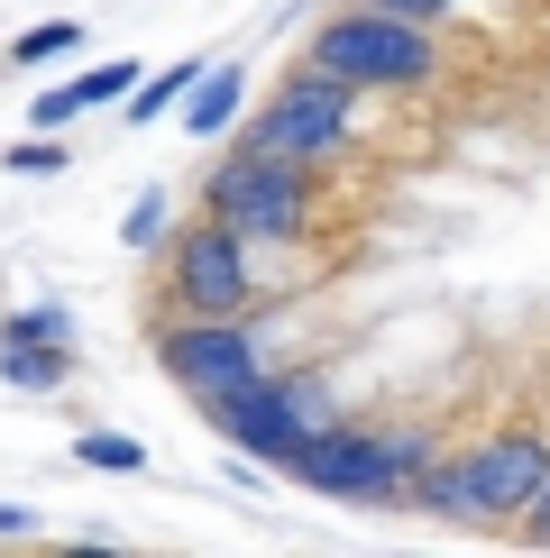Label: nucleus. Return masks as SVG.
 <instances>
[{
  "mask_svg": "<svg viewBox=\"0 0 550 558\" xmlns=\"http://www.w3.org/2000/svg\"><path fill=\"white\" fill-rule=\"evenodd\" d=\"M523 513H533V541H550V476H541V495L523 504Z\"/></svg>",
  "mask_w": 550,
  "mask_h": 558,
  "instance_id": "19",
  "label": "nucleus"
},
{
  "mask_svg": "<svg viewBox=\"0 0 550 558\" xmlns=\"http://www.w3.org/2000/svg\"><path fill=\"white\" fill-rule=\"evenodd\" d=\"M0 166H10V174H56V166H64V147H56V137H19Z\"/></svg>",
  "mask_w": 550,
  "mask_h": 558,
  "instance_id": "15",
  "label": "nucleus"
},
{
  "mask_svg": "<svg viewBox=\"0 0 550 558\" xmlns=\"http://www.w3.org/2000/svg\"><path fill=\"white\" fill-rule=\"evenodd\" d=\"M0 366H10L19 393H56L74 376V357H64V339H0Z\"/></svg>",
  "mask_w": 550,
  "mask_h": 558,
  "instance_id": "11",
  "label": "nucleus"
},
{
  "mask_svg": "<svg viewBox=\"0 0 550 558\" xmlns=\"http://www.w3.org/2000/svg\"><path fill=\"white\" fill-rule=\"evenodd\" d=\"M74 37H83L74 19H46V28H28V37L10 46V56H19V64H56V56H74Z\"/></svg>",
  "mask_w": 550,
  "mask_h": 558,
  "instance_id": "13",
  "label": "nucleus"
},
{
  "mask_svg": "<svg viewBox=\"0 0 550 558\" xmlns=\"http://www.w3.org/2000/svg\"><path fill=\"white\" fill-rule=\"evenodd\" d=\"M422 468H431V439L422 430H385L376 439V430H331V422H321L275 476L312 485V495H339V504H404Z\"/></svg>",
  "mask_w": 550,
  "mask_h": 558,
  "instance_id": "1",
  "label": "nucleus"
},
{
  "mask_svg": "<svg viewBox=\"0 0 550 558\" xmlns=\"http://www.w3.org/2000/svg\"><path fill=\"white\" fill-rule=\"evenodd\" d=\"M458 468H468L477 522H495V513H523V504L541 495V476H550V439H541V430H495V439H477Z\"/></svg>",
  "mask_w": 550,
  "mask_h": 558,
  "instance_id": "8",
  "label": "nucleus"
},
{
  "mask_svg": "<svg viewBox=\"0 0 550 558\" xmlns=\"http://www.w3.org/2000/svg\"><path fill=\"white\" fill-rule=\"evenodd\" d=\"M212 211L239 220V239H303V174L294 166H266V156H229V166H212Z\"/></svg>",
  "mask_w": 550,
  "mask_h": 558,
  "instance_id": "6",
  "label": "nucleus"
},
{
  "mask_svg": "<svg viewBox=\"0 0 550 558\" xmlns=\"http://www.w3.org/2000/svg\"><path fill=\"white\" fill-rule=\"evenodd\" d=\"M202 403H212V422H220L229 449L266 458V468H285V458L321 430V385H303V376H248L229 393H202Z\"/></svg>",
  "mask_w": 550,
  "mask_h": 558,
  "instance_id": "3",
  "label": "nucleus"
},
{
  "mask_svg": "<svg viewBox=\"0 0 550 558\" xmlns=\"http://www.w3.org/2000/svg\"><path fill=\"white\" fill-rule=\"evenodd\" d=\"M166 348V376L175 385H193V393H229V385H248V376H266V357H258V339L239 330V320H183V330L156 339Z\"/></svg>",
  "mask_w": 550,
  "mask_h": 558,
  "instance_id": "7",
  "label": "nucleus"
},
{
  "mask_svg": "<svg viewBox=\"0 0 550 558\" xmlns=\"http://www.w3.org/2000/svg\"><path fill=\"white\" fill-rule=\"evenodd\" d=\"M28 531H37V513H28V504H0V541H28Z\"/></svg>",
  "mask_w": 550,
  "mask_h": 558,
  "instance_id": "18",
  "label": "nucleus"
},
{
  "mask_svg": "<svg viewBox=\"0 0 550 558\" xmlns=\"http://www.w3.org/2000/svg\"><path fill=\"white\" fill-rule=\"evenodd\" d=\"M175 302L202 312V320H239L248 302H258V266H248L239 220L202 211L193 229H183V247H175Z\"/></svg>",
  "mask_w": 550,
  "mask_h": 558,
  "instance_id": "5",
  "label": "nucleus"
},
{
  "mask_svg": "<svg viewBox=\"0 0 550 558\" xmlns=\"http://www.w3.org/2000/svg\"><path fill=\"white\" fill-rule=\"evenodd\" d=\"M239 101H248V74H239V64H202L193 92H183V129H193V137H220L229 120H239Z\"/></svg>",
  "mask_w": 550,
  "mask_h": 558,
  "instance_id": "10",
  "label": "nucleus"
},
{
  "mask_svg": "<svg viewBox=\"0 0 550 558\" xmlns=\"http://www.w3.org/2000/svg\"><path fill=\"white\" fill-rule=\"evenodd\" d=\"M0 339H64V312H10Z\"/></svg>",
  "mask_w": 550,
  "mask_h": 558,
  "instance_id": "16",
  "label": "nucleus"
},
{
  "mask_svg": "<svg viewBox=\"0 0 550 558\" xmlns=\"http://www.w3.org/2000/svg\"><path fill=\"white\" fill-rule=\"evenodd\" d=\"M431 28L422 19H395V10H349V19H331V28L312 37V74H339V83H431Z\"/></svg>",
  "mask_w": 550,
  "mask_h": 558,
  "instance_id": "2",
  "label": "nucleus"
},
{
  "mask_svg": "<svg viewBox=\"0 0 550 558\" xmlns=\"http://www.w3.org/2000/svg\"><path fill=\"white\" fill-rule=\"evenodd\" d=\"M339 147H349V83H339V74L285 83V92L258 110V120H248V156L294 166V174H303L312 156H339Z\"/></svg>",
  "mask_w": 550,
  "mask_h": 558,
  "instance_id": "4",
  "label": "nucleus"
},
{
  "mask_svg": "<svg viewBox=\"0 0 550 558\" xmlns=\"http://www.w3.org/2000/svg\"><path fill=\"white\" fill-rule=\"evenodd\" d=\"M129 92H138V56H110V64H92V74H74V83L37 92V120L64 129V120H83V110H120Z\"/></svg>",
  "mask_w": 550,
  "mask_h": 558,
  "instance_id": "9",
  "label": "nucleus"
},
{
  "mask_svg": "<svg viewBox=\"0 0 550 558\" xmlns=\"http://www.w3.org/2000/svg\"><path fill=\"white\" fill-rule=\"evenodd\" d=\"M74 458H83V468H101V476H138V468H147V449H138L129 430H83Z\"/></svg>",
  "mask_w": 550,
  "mask_h": 558,
  "instance_id": "12",
  "label": "nucleus"
},
{
  "mask_svg": "<svg viewBox=\"0 0 550 558\" xmlns=\"http://www.w3.org/2000/svg\"><path fill=\"white\" fill-rule=\"evenodd\" d=\"M376 10H395V19H422V28H431V19H450L458 0H376Z\"/></svg>",
  "mask_w": 550,
  "mask_h": 558,
  "instance_id": "17",
  "label": "nucleus"
},
{
  "mask_svg": "<svg viewBox=\"0 0 550 558\" xmlns=\"http://www.w3.org/2000/svg\"><path fill=\"white\" fill-rule=\"evenodd\" d=\"M120 239H129V247H156V239H166V193H138V202H129V229H120Z\"/></svg>",
  "mask_w": 550,
  "mask_h": 558,
  "instance_id": "14",
  "label": "nucleus"
}]
</instances>
